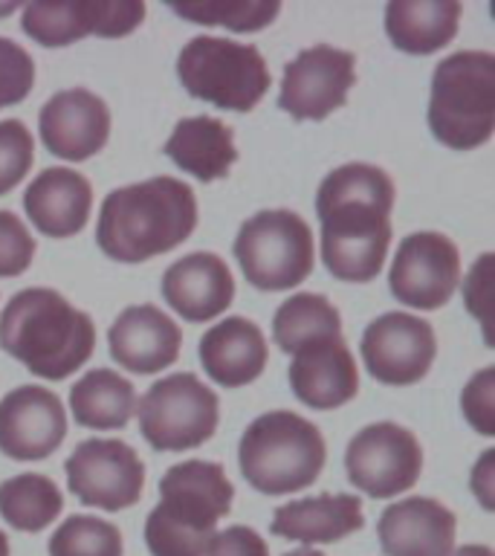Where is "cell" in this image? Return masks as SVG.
<instances>
[{
  "instance_id": "cell-1",
  "label": "cell",
  "mask_w": 495,
  "mask_h": 556,
  "mask_svg": "<svg viewBox=\"0 0 495 556\" xmlns=\"http://www.w3.org/2000/svg\"><path fill=\"white\" fill-rule=\"evenodd\" d=\"M394 182L368 163L339 165L321 180L316 215L321 224V261L342 281L380 276L391 243Z\"/></svg>"
},
{
  "instance_id": "cell-2",
  "label": "cell",
  "mask_w": 495,
  "mask_h": 556,
  "mask_svg": "<svg viewBox=\"0 0 495 556\" xmlns=\"http://www.w3.org/2000/svg\"><path fill=\"white\" fill-rule=\"evenodd\" d=\"M194 226L198 200L191 186L174 177H154L104 198L96 243L107 258L139 264L180 247Z\"/></svg>"
},
{
  "instance_id": "cell-3",
  "label": "cell",
  "mask_w": 495,
  "mask_h": 556,
  "mask_svg": "<svg viewBox=\"0 0 495 556\" xmlns=\"http://www.w3.org/2000/svg\"><path fill=\"white\" fill-rule=\"evenodd\" d=\"M0 348L35 377L67 380L93 356L96 325L50 287H29L3 307Z\"/></svg>"
},
{
  "instance_id": "cell-4",
  "label": "cell",
  "mask_w": 495,
  "mask_h": 556,
  "mask_svg": "<svg viewBox=\"0 0 495 556\" xmlns=\"http://www.w3.org/2000/svg\"><path fill=\"white\" fill-rule=\"evenodd\" d=\"M234 486L212 460L174 464L160 481V504L148 513L151 556H206L215 525L232 510Z\"/></svg>"
},
{
  "instance_id": "cell-5",
  "label": "cell",
  "mask_w": 495,
  "mask_h": 556,
  "mask_svg": "<svg viewBox=\"0 0 495 556\" xmlns=\"http://www.w3.org/2000/svg\"><path fill=\"white\" fill-rule=\"evenodd\" d=\"M325 438L295 412L255 417L238 446V467L246 484L264 495L299 493L325 469Z\"/></svg>"
},
{
  "instance_id": "cell-6",
  "label": "cell",
  "mask_w": 495,
  "mask_h": 556,
  "mask_svg": "<svg viewBox=\"0 0 495 556\" xmlns=\"http://www.w3.org/2000/svg\"><path fill=\"white\" fill-rule=\"evenodd\" d=\"M429 128L455 151L490 142L495 130V55L484 50L452 52L434 67Z\"/></svg>"
},
{
  "instance_id": "cell-7",
  "label": "cell",
  "mask_w": 495,
  "mask_h": 556,
  "mask_svg": "<svg viewBox=\"0 0 495 556\" xmlns=\"http://www.w3.org/2000/svg\"><path fill=\"white\" fill-rule=\"evenodd\" d=\"M177 76L194 99L234 113H250L272 85L267 61L255 47L212 35H198L182 47Z\"/></svg>"
},
{
  "instance_id": "cell-8",
  "label": "cell",
  "mask_w": 495,
  "mask_h": 556,
  "mask_svg": "<svg viewBox=\"0 0 495 556\" xmlns=\"http://www.w3.org/2000/svg\"><path fill=\"white\" fill-rule=\"evenodd\" d=\"M243 278L264 293L299 287L313 273V232L302 215L267 208L243 220L234 238Z\"/></svg>"
},
{
  "instance_id": "cell-9",
  "label": "cell",
  "mask_w": 495,
  "mask_h": 556,
  "mask_svg": "<svg viewBox=\"0 0 495 556\" xmlns=\"http://www.w3.org/2000/svg\"><path fill=\"white\" fill-rule=\"evenodd\" d=\"M217 420V394L194 374L163 377L139 400V432L156 452L194 450L215 434Z\"/></svg>"
},
{
  "instance_id": "cell-10",
  "label": "cell",
  "mask_w": 495,
  "mask_h": 556,
  "mask_svg": "<svg viewBox=\"0 0 495 556\" xmlns=\"http://www.w3.org/2000/svg\"><path fill=\"white\" fill-rule=\"evenodd\" d=\"M69 493L85 507L119 513L134 507L145 486V464L134 446L113 438H90L64 464Z\"/></svg>"
},
{
  "instance_id": "cell-11",
  "label": "cell",
  "mask_w": 495,
  "mask_h": 556,
  "mask_svg": "<svg viewBox=\"0 0 495 556\" xmlns=\"http://www.w3.org/2000/svg\"><path fill=\"white\" fill-rule=\"evenodd\" d=\"M345 469L351 484L371 498H394L417 484L423 450L408 429L397 424H371L347 443Z\"/></svg>"
},
{
  "instance_id": "cell-12",
  "label": "cell",
  "mask_w": 495,
  "mask_h": 556,
  "mask_svg": "<svg viewBox=\"0 0 495 556\" xmlns=\"http://www.w3.org/2000/svg\"><path fill=\"white\" fill-rule=\"evenodd\" d=\"M142 17L145 3L139 0H41L24 7L21 26L41 47H67L87 35H130Z\"/></svg>"
},
{
  "instance_id": "cell-13",
  "label": "cell",
  "mask_w": 495,
  "mask_h": 556,
  "mask_svg": "<svg viewBox=\"0 0 495 556\" xmlns=\"http://www.w3.org/2000/svg\"><path fill=\"white\" fill-rule=\"evenodd\" d=\"M356 81V59L351 52L319 43L302 50L284 70L278 108L295 122H321L347 102Z\"/></svg>"
},
{
  "instance_id": "cell-14",
  "label": "cell",
  "mask_w": 495,
  "mask_h": 556,
  "mask_svg": "<svg viewBox=\"0 0 495 556\" xmlns=\"http://www.w3.org/2000/svg\"><path fill=\"white\" fill-rule=\"evenodd\" d=\"M460 278L458 247L441 232L403 238L391 264V293L415 311H437L449 302Z\"/></svg>"
},
{
  "instance_id": "cell-15",
  "label": "cell",
  "mask_w": 495,
  "mask_h": 556,
  "mask_svg": "<svg viewBox=\"0 0 495 556\" xmlns=\"http://www.w3.org/2000/svg\"><path fill=\"white\" fill-rule=\"evenodd\" d=\"M363 363L385 386H415L429 374L437 339L429 321L408 313H382L363 333Z\"/></svg>"
},
{
  "instance_id": "cell-16",
  "label": "cell",
  "mask_w": 495,
  "mask_h": 556,
  "mask_svg": "<svg viewBox=\"0 0 495 556\" xmlns=\"http://www.w3.org/2000/svg\"><path fill=\"white\" fill-rule=\"evenodd\" d=\"M67 434L61 400L41 386H21L0 400V452L12 460H41Z\"/></svg>"
},
{
  "instance_id": "cell-17",
  "label": "cell",
  "mask_w": 495,
  "mask_h": 556,
  "mask_svg": "<svg viewBox=\"0 0 495 556\" xmlns=\"http://www.w3.org/2000/svg\"><path fill=\"white\" fill-rule=\"evenodd\" d=\"M38 130L50 154L67 163L90 160L111 137L107 104L85 87L61 90L38 113Z\"/></svg>"
},
{
  "instance_id": "cell-18",
  "label": "cell",
  "mask_w": 495,
  "mask_h": 556,
  "mask_svg": "<svg viewBox=\"0 0 495 556\" xmlns=\"http://www.w3.org/2000/svg\"><path fill=\"white\" fill-rule=\"evenodd\" d=\"M455 513L434 498L411 495L385 507L377 536L385 556H449L455 547Z\"/></svg>"
},
{
  "instance_id": "cell-19",
  "label": "cell",
  "mask_w": 495,
  "mask_h": 556,
  "mask_svg": "<svg viewBox=\"0 0 495 556\" xmlns=\"http://www.w3.org/2000/svg\"><path fill=\"white\" fill-rule=\"evenodd\" d=\"M113 359L134 374H156L177 363L182 345L180 325L154 304H137L116 316L107 333Z\"/></svg>"
},
{
  "instance_id": "cell-20",
  "label": "cell",
  "mask_w": 495,
  "mask_h": 556,
  "mask_svg": "<svg viewBox=\"0 0 495 556\" xmlns=\"http://www.w3.org/2000/svg\"><path fill=\"white\" fill-rule=\"evenodd\" d=\"M287 377L295 397L319 412L345 406L359 391V371L342 337L321 339L295 351Z\"/></svg>"
},
{
  "instance_id": "cell-21",
  "label": "cell",
  "mask_w": 495,
  "mask_h": 556,
  "mask_svg": "<svg viewBox=\"0 0 495 556\" xmlns=\"http://www.w3.org/2000/svg\"><path fill=\"white\" fill-rule=\"evenodd\" d=\"M24 208L38 232L50 238H73L90 220L93 186L85 174L55 165L26 186Z\"/></svg>"
},
{
  "instance_id": "cell-22",
  "label": "cell",
  "mask_w": 495,
  "mask_h": 556,
  "mask_svg": "<svg viewBox=\"0 0 495 556\" xmlns=\"http://www.w3.org/2000/svg\"><path fill=\"white\" fill-rule=\"evenodd\" d=\"M163 295L186 321H208L232 304L234 278L224 258L191 252L165 269Z\"/></svg>"
},
{
  "instance_id": "cell-23",
  "label": "cell",
  "mask_w": 495,
  "mask_h": 556,
  "mask_svg": "<svg viewBox=\"0 0 495 556\" xmlns=\"http://www.w3.org/2000/svg\"><path fill=\"white\" fill-rule=\"evenodd\" d=\"M269 359L267 339L255 321L229 316L208 328L200 339V363L203 371L224 389L250 386L264 374Z\"/></svg>"
},
{
  "instance_id": "cell-24",
  "label": "cell",
  "mask_w": 495,
  "mask_h": 556,
  "mask_svg": "<svg viewBox=\"0 0 495 556\" xmlns=\"http://www.w3.org/2000/svg\"><path fill=\"white\" fill-rule=\"evenodd\" d=\"M365 528L363 502L351 493H321L278 507L269 530L302 545H328Z\"/></svg>"
},
{
  "instance_id": "cell-25",
  "label": "cell",
  "mask_w": 495,
  "mask_h": 556,
  "mask_svg": "<svg viewBox=\"0 0 495 556\" xmlns=\"http://www.w3.org/2000/svg\"><path fill=\"white\" fill-rule=\"evenodd\" d=\"M165 156L180 172L212 182L232 172L238 148H234L232 128L226 122L215 116H191L174 125L172 137L165 142Z\"/></svg>"
},
{
  "instance_id": "cell-26",
  "label": "cell",
  "mask_w": 495,
  "mask_h": 556,
  "mask_svg": "<svg viewBox=\"0 0 495 556\" xmlns=\"http://www.w3.org/2000/svg\"><path fill=\"white\" fill-rule=\"evenodd\" d=\"M458 0H391L385 7V33L397 50L429 55L458 35Z\"/></svg>"
},
{
  "instance_id": "cell-27",
  "label": "cell",
  "mask_w": 495,
  "mask_h": 556,
  "mask_svg": "<svg viewBox=\"0 0 495 556\" xmlns=\"http://www.w3.org/2000/svg\"><path fill=\"white\" fill-rule=\"evenodd\" d=\"M69 408L85 429H122L137 408V391L122 374L96 368L73 386Z\"/></svg>"
},
{
  "instance_id": "cell-28",
  "label": "cell",
  "mask_w": 495,
  "mask_h": 556,
  "mask_svg": "<svg viewBox=\"0 0 495 556\" xmlns=\"http://www.w3.org/2000/svg\"><path fill=\"white\" fill-rule=\"evenodd\" d=\"M337 337H342V316L319 293H295L272 316V339L284 354Z\"/></svg>"
},
{
  "instance_id": "cell-29",
  "label": "cell",
  "mask_w": 495,
  "mask_h": 556,
  "mask_svg": "<svg viewBox=\"0 0 495 556\" xmlns=\"http://www.w3.org/2000/svg\"><path fill=\"white\" fill-rule=\"evenodd\" d=\"M61 510L64 495L52 478L24 472L0 484V516L9 521V528L38 533L50 528Z\"/></svg>"
},
{
  "instance_id": "cell-30",
  "label": "cell",
  "mask_w": 495,
  "mask_h": 556,
  "mask_svg": "<svg viewBox=\"0 0 495 556\" xmlns=\"http://www.w3.org/2000/svg\"><path fill=\"white\" fill-rule=\"evenodd\" d=\"M174 15L203 26H226L232 33H258L281 12L276 0H200V3H168Z\"/></svg>"
},
{
  "instance_id": "cell-31",
  "label": "cell",
  "mask_w": 495,
  "mask_h": 556,
  "mask_svg": "<svg viewBox=\"0 0 495 556\" xmlns=\"http://www.w3.org/2000/svg\"><path fill=\"white\" fill-rule=\"evenodd\" d=\"M50 556H122V533L96 516H69L50 536Z\"/></svg>"
},
{
  "instance_id": "cell-32",
  "label": "cell",
  "mask_w": 495,
  "mask_h": 556,
  "mask_svg": "<svg viewBox=\"0 0 495 556\" xmlns=\"http://www.w3.org/2000/svg\"><path fill=\"white\" fill-rule=\"evenodd\" d=\"M35 160L33 134L24 122H0V194H9L17 182L24 180Z\"/></svg>"
},
{
  "instance_id": "cell-33",
  "label": "cell",
  "mask_w": 495,
  "mask_h": 556,
  "mask_svg": "<svg viewBox=\"0 0 495 556\" xmlns=\"http://www.w3.org/2000/svg\"><path fill=\"white\" fill-rule=\"evenodd\" d=\"M35 85V64L24 47L0 38V108L24 102Z\"/></svg>"
},
{
  "instance_id": "cell-34",
  "label": "cell",
  "mask_w": 495,
  "mask_h": 556,
  "mask_svg": "<svg viewBox=\"0 0 495 556\" xmlns=\"http://www.w3.org/2000/svg\"><path fill=\"white\" fill-rule=\"evenodd\" d=\"M35 241L24 220L12 212H0V278H15L29 269Z\"/></svg>"
},
{
  "instance_id": "cell-35",
  "label": "cell",
  "mask_w": 495,
  "mask_h": 556,
  "mask_svg": "<svg viewBox=\"0 0 495 556\" xmlns=\"http://www.w3.org/2000/svg\"><path fill=\"white\" fill-rule=\"evenodd\" d=\"M460 406L472 429L481 434L495 432V368H484L467 382Z\"/></svg>"
},
{
  "instance_id": "cell-36",
  "label": "cell",
  "mask_w": 495,
  "mask_h": 556,
  "mask_svg": "<svg viewBox=\"0 0 495 556\" xmlns=\"http://www.w3.org/2000/svg\"><path fill=\"white\" fill-rule=\"evenodd\" d=\"M206 556H269V547L261 533L246 525H232L212 536Z\"/></svg>"
},
{
  "instance_id": "cell-37",
  "label": "cell",
  "mask_w": 495,
  "mask_h": 556,
  "mask_svg": "<svg viewBox=\"0 0 495 556\" xmlns=\"http://www.w3.org/2000/svg\"><path fill=\"white\" fill-rule=\"evenodd\" d=\"M490 264H493V255L484 252V255L475 261V267L469 269L467 285H464L467 311L481 319V325H484L486 330V342H490V313H486V307H490Z\"/></svg>"
},
{
  "instance_id": "cell-38",
  "label": "cell",
  "mask_w": 495,
  "mask_h": 556,
  "mask_svg": "<svg viewBox=\"0 0 495 556\" xmlns=\"http://www.w3.org/2000/svg\"><path fill=\"white\" fill-rule=\"evenodd\" d=\"M493 458L495 452H484V458H481V464H478V469L472 472V490L478 493V498H481V504H484L486 510H493V495H490V490H493Z\"/></svg>"
},
{
  "instance_id": "cell-39",
  "label": "cell",
  "mask_w": 495,
  "mask_h": 556,
  "mask_svg": "<svg viewBox=\"0 0 495 556\" xmlns=\"http://www.w3.org/2000/svg\"><path fill=\"white\" fill-rule=\"evenodd\" d=\"M449 556H493V551L486 545H464L458 551H452Z\"/></svg>"
},
{
  "instance_id": "cell-40",
  "label": "cell",
  "mask_w": 495,
  "mask_h": 556,
  "mask_svg": "<svg viewBox=\"0 0 495 556\" xmlns=\"http://www.w3.org/2000/svg\"><path fill=\"white\" fill-rule=\"evenodd\" d=\"M284 556H325V554L313 551V547H299V551H293V554H284Z\"/></svg>"
},
{
  "instance_id": "cell-41",
  "label": "cell",
  "mask_w": 495,
  "mask_h": 556,
  "mask_svg": "<svg viewBox=\"0 0 495 556\" xmlns=\"http://www.w3.org/2000/svg\"><path fill=\"white\" fill-rule=\"evenodd\" d=\"M0 556H9V539L3 530H0Z\"/></svg>"
}]
</instances>
